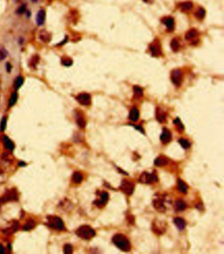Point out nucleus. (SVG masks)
Wrapping results in <instances>:
<instances>
[{
	"label": "nucleus",
	"mask_w": 224,
	"mask_h": 254,
	"mask_svg": "<svg viewBox=\"0 0 224 254\" xmlns=\"http://www.w3.org/2000/svg\"><path fill=\"white\" fill-rule=\"evenodd\" d=\"M113 242L114 245L122 251L127 252L131 250L130 240L123 234H117L114 235L113 238Z\"/></svg>",
	"instance_id": "1"
},
{
	"label": "nucleus",
	"mask_w": 224,
	"mask_h": 254,
	"mask_svg": "<svg viewBox=\"0 0 224 254\" xmlns=\"http://www.w3.org/2000/svg\"><path fill=\"white\" fill-rule=\"evenodd\" d=\"M76 234L83 240H90L95 236L96 233L94 229L89 225H82L76 230Z\"/></svg>",
	"instance_id": "2"
},
{
	"label": "nucleus",
	"mask_w": 224,
	"mask_h": 254,
	"mask_svg": "<svg viewBox=\"0 0 224 254\" xmlns=\"http://www.w3.org/2000/svg\"><path fill=\"white\" fill-rule=\"evenodd\" d=\"M47 222L48 226L51 229L62 230L64 229V224L62 220L59 217L55 216H47Z\"/></svg>",
	"instance_id": "3"
},
{
	"label": "nucleus",
	"mask_w": 224,
	"mask_h": 254,
	"mask_svg": "<svg viewBox=\"0 0 224 254\" xmlns=\"http://www.w3.org/2000/svg\"><path fill=\"white\" fill-rule=\"evenodd\" d=\"M158 181L157 176L155 173H149L147 172H143L140 175L139 181L141 183L150 184L153 182H156Z\"/></svg>",
	"instance_id": "4"
},
{
	"label": "nucleus",
	"mask_w": 224,
	"mask_h": 254,
	"mask_svg": "<svg viewBox=\"0 0 224 254\" xmlns=\"http://www.w3.org/2000/svg\"><path fill=\"white\" fill-rule=\"evenodd\" d=\"M149 50L153 57H158L162 55V47H161L160 41L155 40L154 41H153L149 45Z\"/></svg>",
	"instance_id": "5"
},
{
	"label": "nucleus",
	"mask_w": 224,
	"mask_h": 254,
	"mask_svg": "<svg viewBox=\"0 0 224 254\" xmlns=\"http://www.w3.org/2000/svg\"><path fill=\"white\" fill-rule=\"evenodd\" d=\"M171 80L176 86H180L183 81V74L179 69H176L172 72Z\"/></svg>",
	"instance_id": "6"
},
{
	"label": "nucleus",
	"mask_w": 224,
	"mask_h": 254,
	"mask_svg": "<svg viewBox=\"0 0 224 254\" xmlns=\"http://www.w3.org/2000/svg\"><path fill=\"white\" fill-rule=\"evenodd\" d=\"M120 188L127 195H131L134 190V184L131 181L123 180L122 181Z\"/></svg>",
	"instance_id": "7"
},
{
	"label": "nucleus",
	"mask_w": 224,
	"mask_h": 254,
	"mask_svg": "<svg viewBox=\"0 0 224 254\" xmlns=\"http://www.w3.org/2000/svg\"><path fill=\"white\" fill-rule=\"evenodd\" d=\"M76 100L83 106H89L92 103V97L89 93H82L78 95L76 97Z\"/></svg>",
	"instance_id": "8"
},
{
	"label": "nucleus",
	"mask_w": 224,
	"mask_h": 254,
	"mask_svg": "<svg viewBox=\"0 0 224 254\" xmlns=\"http://www.w3.org/2000/svg\"><path fill=\"white\" fill-rule=\"evenodd\" d=\"M18 200L17 196V192L15 189H11V190H7V193L4 194V196L0 199V202H2L3 203L11 201H17Z\"/></svg>",
	"instance_id": "9"
},
{
	"label": "nucleus",
	"mask_w": 224,
	"mask_h": 254,
	"mask_svg": "<svg viewBox=\"0 0 224 254\" xmlns=\"http://www.w3.org/2000/svg\"><path fill=\"white\" fill-rule=\"evenodd\" d=\"M108 194L106 192H103V193L101 194L100 199L95 200L93 203L99 208H103V207L105 206L106 203L108 202Z\"/></svg>",
	"instance_id": "10"
},
{
	"label": "nucleus",
	"mask_w": 224,
	"mask_h": 254,
	"mask_svg": "<svg viewBox=\"0 0 224 254\" xmlns=\"http://www.w3.org/2000/svg\"><path fill=\"white\" fill-rule=\"evenodd\" d=\"M46 13L45 11V10L43 9L39 10L37 13V14H36V20L37 24L38 26H42L43 24H44V23H45L46 21Z\"/></svg>",
	"instance_id": "11"
},
{
	"label": "nucleus",
	"mask_w": 224,
	"mask_h": 254,
	"mask_svg": "<svg viewBox=\"0 0 224 254\" xmlns=\"http://www.w3.org/2000/svg\"><path fill=\"white\" fill-rule=\"evenodd\" d=\"M160 141L163 144H168L172 140V134L168 129L164 128L162 133L160 135Z\"/></svg>",
	"instance_id": "12"
},
{
	"label": "nucleus",
	"mask_w": 224,
	"mask_h": 254,
	"mask_svg": "<svg viewBox=\"0 0 224 254\" xmlns=\"http://www.w3.org/2000/svg\"><path fill=\"white\" fill-rule=\"evenodd\" d=\"M153 206L159 212H164L166 207L164 205V198H158L153 201Z\"/></svg>",
	"instance_id": "13"
},
{
	"label": "nucleus",
	"mask_w": 224,
	"mask_h": 254,
	"mask_svg": "<svg viewBox=\"0 0 224 254\" xmlns=\"http://www.w3.org/2000/svg\"><path fill=\"white\" fill-rule=\"evenodd\" d=\"M162 22L167 27V30L168 31L172 32V31L174 30V27H175V21H174V19L172 17H164L162 20Z\"/></svg>",
	"instance_id": "14"
},
{
	"label": "nucleus",
	"mask_w": 224,
	"mask_h": 254,
	"mask_svg": "<svg viewBox=\"0 0 224 254\" xmlns=\"http://www.w3.org/2000/svg\"><path fill=\"white\" fill-rule=\"evenodd\" d=\"M167 118V114L163 110L160 108H157L156 110V118L160 123L165 122Z\"/></svg>",
	"instance_id": "15"
},
{
	"label": "nucleus",
	"mask_w": 224,
	"mask_h": 254,
	"mask_svg": "<svg viewBox=\"0 0 224 254\" xmlns=\"http://www.w3.org/2000/svg\"><path fill=\"white\" fill-rule=\"evenodd\" d=\"M169 162H170V160L167 157L164 156H160L155 159V165L158 167H163L168 165Z\"/></svg>",
	"instance_id": "16"
},
{
	"label": "nucleus",
	"mask_w": 224,
	"mask_h": 254,
	"mask_svg": "<svg viewBox=\"0 0 224 254\" xmlns=\"http://www.w3.org/2000/svg\"><path fill=\"white\" fill-rule=\"evenodd\" d=\"M193 4L191 1H186L179 5V8L183 12H188L192 9Z\"/></svg>",
	"instance_id": "17"
},
{
	"label": "nucleus",
	"mask_w": 224,
	"mask_h": 254,
	"mask_svg": "<svg viewBox=\"0 0 224 254\" xmlns=\"http://www.w3.org/2000/svg\"><path fill=\"white\" fill-rule=\"evenodd\" d=\"M187 208V204L186 202L182 200H178L176 201L174 204V209L176 211H182L185 210Z\"/></svg>",
	"instance_id": "18"
},
{
	"label": "nucleus",
	"mask_w": 224,
	"mask_h": 254,
	"mask_svg": "<svg viewBox=\"0 0 224 254\" xmlns=\"http://www.w3.org/2000/svg\"><path fill=\"white\" fill-rule=\"evenodd\" d=\"M139 112L137 108L134 107L132 108L129 114L130 120L132 121H136L139 120Z\"/></svg>",
	"instance_id": "19"
},
{
	"label": "nucleus",
	"mask_w": 224,
	"mask_h": 254,
	"mask_svg": "<svg viewBox=\"0 0 224 254\" xmlns=\"http://www.w3.org/2000/svg\"><path fill=\"white\" fill-rule=\"evenodd\" d=\"M3 142L4 144V147L6 148L7 149H8L11 151H13L15 149V144L11 139H10L8 137L5 135L4 136L3 138Z\"/></svg>",
	"instance_id": "20"
},
{
	"label": "nucleus",
	"mask_w": 224,
	"mask_h": 254,
	"mask_svg": "<svg viewBox=\"0 0 224 254\" xmlns=\"http://www.w3.org/2000/svg\"><path fill=\"white\" fill-rule=\"evenodd\" d=\"M174 223L177 228L180 230H183L186 226V221L183 219L181 218V217H177L174 220Z\"/></svg>",
	"instance_id": "21"
},
{
	"label": "nucleus",
	"mask_w": 224,
	"mask_h": 254,
	"mask_svg": "<svg viewBox=\"0 0 224 254\" xmlns=\"http://www.w3.org/2000/svg\"><path fill=\"white\" fill-rule=\"evenodd\" d=\"M197 36H198V31L196 29L192 28V29L187 31V33H186V36H185V38H186V40L187 41H191L192 40H194Z\"/></svg>",
	"instance_id": "22"
},
{
	"label": "nucleus",
	"mask_w": 224,
	"mask_h": 254,
	"mask_svg": "<svg viewBox=\"0 0 224 254\" xmlns=\"http://www.w3.org/2000/svg\"><path fill=\"white\" fill-rule=\"evenodd\" d=\"M76 123L78 124V126L80 128H84L85 127V125H86V122H85V120L84 118L83 117V116L82 115L81 113H77L76 116Z\"/></svg>",
	"instance_id": "23"
},
{
	"label": "nucleus",
	"mask_w": 224,
	"mask_h": 254,
	"mask_svg": "<svg viewBox=\"0 0 224 254\" xmlns=\"http://www.w3.org/2000/svg\"><path fill=\"white\" fill-rule=\"evenodd\" d=\"M133 90H134V95L135 98L139 99V98L143 97V91L141 87L137 86V85H135L134 88H133Z\"/></svg>",
	"instance_id": "24"
},
{
	"label": "nucleus",
	"mask_w": 224,
	"mask_h": 254,
	"mask_svg": "<svg viewBox=\"0 0 224 254\" xmlns=\"http://www.w3.org/2000/svg\"><path fill=\"white\" fill-rule=\"evenodd\" d=\"M83 179H84V177H83L82 173L78 172H74L72 176V181L76 184H79L81 183L83 181Z\"/></svg>",
	"instance_id": "25"
},
{
	"label": "nucleus",
	"mask_w": 224,
	"mask_h": 254,
	"mask_svg": "<svg viewBox=\"0 0 224 254\" xmlns=\"http://www.w3.org/2000/svg\"><path fill=\"white\" fill-rule=\"evenodd\" d=\"M152 230L155 234L158 235L162 234L164 232H165V229L162 227H159V225H158L157 223H153V226H152Z\"/></svg>",
	"instance_id": "26"
},
{
	"label": "nucleus",
	"mask_w": 224,
	"mask_h": 254,
	"mask_svg": "<svg viewBox=\"0 0 224 254\" xmlns=\"http://www.w3.org/2000/svg\"><path fill=\"white\" fill-rule=\"evenodd\" d=\"M35 226H36V223L34 221V220L29 219L28 220L27 223H25V225H24L23 229H24V230H25V231H28V230L33 229L35 227Z\"/></svg>",
	"instance_id": "27"
},
{
	"label": "nucleus",
	"mask_w": 224,
	"mask_h": 254,
	"mask_svg": "<svg viewBox=\"0 0 224 254\" xmlns=\"http://www.w3.org/2000/svg\"><path fill=\"white\" fill-rule=\"evenodd\" d=\"M19 229V223L18 222H15L11 227H9L8 229H7L6 230V234H12L15 233V232L17 231V230Z\"/></svg>",
	"instance_id": "28"
},
{
	"label": "nucleus",
	"mask_w": 224,
	"mask_h": 254,
	"mask_svg": "<svg viewBox=\"0 0 224 254\" xmlns=\"http://www.w3.org/2000/svg\"><path fill=\"white\" fill-rule=\"evenodd\" d=\"M18 100V93L17 92H13L11 95V97L9 100V107H12L16 104Z\"/></svg>",
	"instance_id": "29"
},
{
	"label": "nucleus",
	"mask_w": 224,
	"mask_h": 254,
	"mask_svg": "<svg viewBox=\"0 0 224 254\" xmlns=\"http://www.w3.org/2000/svg\"><path fill=\"white\" fill-rule=\"evenodd\" d=\"M178 190L183 193H186L187 191V186L183 181L178 179Z\"/></svg>",
	"instance_id": "30"
},
{
	"label": "nucleus",
	"mask_w": 224,
	"mask_h": 254,
	"mask_svg": "<svg viewBox=\"0 0 224 254\" xmlns=\"http://www.w3.org/2000/svg\"><path fill=\"white\" fill-rule=\"evenodd\" d=\"M23 83H24V78H23L22 76H18L16 80H15V84H14L15 89L17 91L20 89V87L22 85Z\"/></svg>",
	"instance_id": "31"
},
{
	"label": "nucleus",
	"mask_w": 224,
	"mask_h": 254,
	"mask_svg": "<svg viewBox=\"0 0 224 254\" xmlns=\"http://www.w3.org/2000/svg\"><path fill=\"white\" fill-rule=\"evenodd\" d=\"M205 14H206L205 10L202 8V7H200L199 9H197L196 13H195V17H196L197 19L202 20L204 19V17H205Z\"/></svg>",
	"instance_id": "32"
},
{
	"label": "nucleus",
	"mask_w": 224,
	"mask_h": 254,
	"mask_svg": "<svg viewBox=\"0 0 224 254\" xmlns=\"http://www.w3.org/2000/svg\"><path fill=\"white\" fill-rule=\"evenodd\" d=\"M170 47L171 49H172V51H174V52L178 51L179 49V43L178 40L176 38L173 39L170 42Z\"/></svg>",
	"instance_id": "33"
},
{
	"label": "nucleus",
	"mask_w": 224,
	"mask_h": 254,
	"mask_svg": "<svg viewBox=\"0 0 224 254\" xmlns=\"http://www.w3.org/2000/svg\"><path fill=\"white\" fill-rule=\"evenodd\" d=\"M174 124H175L177 129H178V130L179 132H183V131L184 130V126L179 118H176V120H174Z\"/></svg>",
	"instance_id": "34"
},
{
	"label": "nucleus",
	"mask_w": 224,
	"mask_h": 254,
	"mask_svg": "<svg viewBox=\"0 0 224 254\" xmlns=\"http://www.w3.org/2000/svg\"><path fill=\"white\" fill-rule=\"evenodd\" d=\"M179 143L181 144V146L185 149H187L191 147V143L185 139H180L179 140Z\"/></svg>",
	"instance_id": "35"
},
{
	"label": "nucleus",
	"mask_w": 224,
	"mask_h": 254,
	"mask_svg": "<svg viewBox=\"0 0 224 254\" xmlns=\"http://www.w3.org/2000/svg\"><path fill=\"white\" fill-rule=\"evenodd\" d=\"M61 63L64 66H69L72 65V63H73V61L70 58L67 57H63L61 59Z\"/></svg>",
	"instance_id": "36"
},
{
	"label": "nucleus",
	"mask_w": 224,
	"mask_h": 254,
	"mask_svg": "<svg viewBox=\"0 0 224 254\" xmlns=\"http://www.w3.org/2000/svg\"><path fill=\"white\" fill-rule=\"evenodd\" d=\"M63 251L65 254H72L73 253V247L69 244H65L63 247Z\"/></svg>",
	"instance_id": "37"
},
{
	"label": "nucleus",
	"mask_w": 224,
	"mask_h": 254,
	"mask_svg": "<svg viewBox=\"0 0 224 254\" xmlns=\"http://www.w3.org/2000/svg\"><path fill=\"white\" fill-rule=\"evenodd\" d=\"M8 55V52L4 47H0V61H4Z\"/></svg>",
	"instance_id": "38"
},
{
	"label": "nucleus",
	"mask_w": 224,
	"mask_h": 254,
	"mask_svg": "<svg viewBox=\"0 0 224 254\" xmlns=\"http://www.w3.org/2000/svg\"><path fill=\"white\" fill-rule=\"evenodd\" d=\"M7 127V118L6 117H3L1 118V121H0V130L1 131H4L6 130Z\"/></svg>",
	"instance_id": "39"
},
{
	"label": "nucleus",
	"mask_w": 224,
	"mask_h": 254,
	"mask_svg": "<svg viewBox=\"0 0 224 254\" xmlns=\"http://www.w3.org/2000/svg\"><path fill=\"white\" fill-rule=\"evenodd\" d=\"M24 11H25V7L24 6H20V8L18 9V13H19V14L23 13L24 12Z\"/></svg>",
	"instance_id": "40"
},
{
	"label": "nucleus",
	"mask_w": 224,
	"mask_h": 254,
	"mask_svg": "<svg viewBox=\"0 0 224 254\" xmlns=\"http://www.w3.org/2000/svg\"><path fill=\"white\" fill-rule=\"evenodd\" d=\"M5 253V248L4 246L0 244V254H4Z\"/></svg>",
	"instance_id": "41"
},
{
	"label": "nucleus",
	"mask_w": 224,
	"mask_h": 254,
	"mask_svg": "<svg viewBox=\"0 0 224 254\" xmlns=\"http://www.w3.org/2000/svg\"><path fill=\"white\" fill-rule=\"evenodd\" d=\"M26 165H27V164H26V163L24 162H19V166H20V167H24Z\"/></svg>",
	"instance_id": "42"
},
{
	"label": "nucleus",
	"mask_w": 224,
	"mask_h": 254,
	"mask_svg": "<svg viewBox=\"0 0 224 254\" xmlns=\"http://www.w3.org/2000/svg\"><path fill=\"white\" fill-rule=\"evenodd\" d=\"M7 71H8V72H10V71H11V66L10 65V64H9V63H7Z\"/></svg>",
	"instance_id": "43"
},
{
	"label": "nucleus",
	"mask_w": 224,
	"mask_h": 254,
	"mask_svg": "<svg viewBox=\"0 0 224 254\" xmlns=\"http://www.w3.org/2000/svg\"><path fill=\"white\" fill-rule=\"evenodd\" d=\"M31 1H32V2H34V3H35V2H36V1H38V0H31Z\"/></svg>",
	"instance_id": "44"
},
{
	"label": "nucleus",
	"mask_w": 224,
	"mask_h": 254,
	"mask_svg": "<svg viewBox=\"0 0 224 254\" xmlns=\"http://www.w3.org/2000/svg\"><path fill=\"white\" fill-rule=\"evenodd\" d=\"M143 1H145V2H148V1H149L150 0H143Z\"/></svg>",
	"instance_id": "45"
},
{
	"label": "nucleus",
	"mask_w": 224,
	"mask_h": 254,
	"mask_svg": "<svg viewBox=\"0 0 224 254\" xmlns=\"http://www.w3.org/2000/svg\"><path fill=\"white\" fill-rule=\"evenodd\" d=\"M0 207H1V205H0Z\"/></svg>",
	"instance_id": "46"
}]
</instances>
